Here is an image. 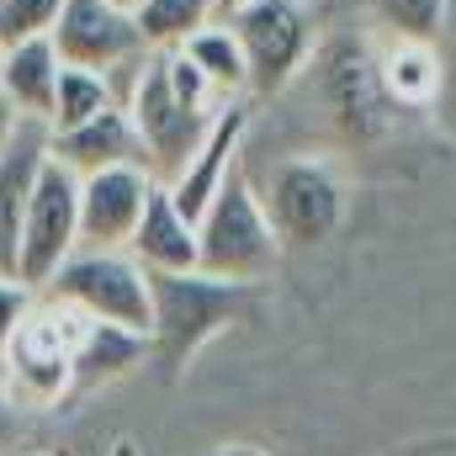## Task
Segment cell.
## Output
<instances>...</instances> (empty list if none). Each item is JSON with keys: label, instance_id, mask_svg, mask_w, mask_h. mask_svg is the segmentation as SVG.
I'll return each instance as SVG.
<instances>
[{"label": "cell", "instance_id": "cell-1", "mask_svg": "<svg viewBox=\"0 0 456 456\" xmlns=\"http://www.w3.org/2000/svg\"><path fill=\"white\" fill-rule=\"evenodd\" d=\"M324 0H249L239 5L233 16H224L244 48V64H249V96L255 102H271V96H287L319 37H324Z\"/></svg>", "mask_w": 456, "mask_h": 456}, {"label": "cell", "instance_id": "cell-2", "mask_svg": "<svg viewBox=\"0 0 456 456\" xmlns=\"http://www.w3.org/2000/svg\"><path fill=\"white\" fill-rule=\"evenodd\" d=\"M303 80L314 86L319 107L330 117V127L345 143H371L387 127V91L377 75V43L371 37H350V32H324Z\"/></svg>", "mask_w": 456, "mask_h": 456}, {"label": "cell", "instance_id": "cell-3", "mask_svg": "<svg viewBox=\"0 0 456 456\" xmlns=\"http://www.w3.org/2000/svg\"><path fill=\"white\" fill-rule=\"evenodd\" d=\"M197 244H202V265H197V271H208V276H218V281H244V287H255V281H265V276L276 271L281 239H276L271 213H265V202H260V186H255L244 170L228 175L224 191L213 197V208L197 218Z\"/></svg>", "mask_w": 456, "mask_h": 456}, {"label": "cell", "instance_id": "cell-4", "mask_svg": "<svg viewBox=\"0 0 456 456\" xmlns=\"http://www.w3.org/2000/svg\"><path fill=\"white\" fill-rule=\"evenodd\" d=\"M43 297L69 303V308H80L96 324H117V330H133V335H154V287H149V271L127 249L80 244L53 271V281L43 287Z\"/></svg>", "mask_w": 456, "mask_h": 456}, {"label": "cell", "instance_id": "cell-5", "mask_svg": "<svg viewBox=\"0 0 456 456\" xmlns=\"http://www.w3.org/2000/svg\"><path fill=\"white\" fill-rule=\"evenodd\" d=\"M154 287V361L165 371H181L202 345L244 308V281H218L208 271H165L149 276Z\"/></svg>", "mask_w": 456, "mask_h": 456}, {"label": "cell", "instance_id": "cell-6", "mask_svg": "<svg viewBox=\"0 0 456 456\" xmlns=\"http://www.w3.org/2000/svg\"><path fill=\"white\" fill-rule=\"evenodd\" d=\"M75 249H80V175L48 154L37 170V186L27 197L21 244H16V281L43 292Z\"/></svg>", "mask_w": 456, "mask_h": 456}, {"label": "cell", "instance_id": "cell-7", "mask_svg": "<svg viewBox=\"0 0 456 456\" xmlns=\"http://www.w3.org/2000/svg\"><path fill=\"white\" fill-rule=\"evenodd\" d=\"M271 228L281 239V249H314L324 244L345 218V186L335 175L330 159H314V154H297V159H281L260 191Z\"/></svg>", "mask_w": 456, "mask_h": 456}, {"label": "cell", "instance_id": "cell-8", "mask_svg": "<svg viewBox=\"0 0 456 456\" xmlns=\"http://www.w3.org/2000/svg\"><path fill=\"white\" fill-rule=\"evenodd\" d=\"M127 117H133V127H138V138H143V159H149L154 181H175L181 165L191 159V149L202 143L208 122H213V112H197V107H186V102L170 91L159 53L149 59V69H143V80H138V96L127 102Z\"/></svg>", "mask_w": 456, "mask_h": 456}, {"label": "cell", "instance_id": "cell-9", "mask_svg": "<svg viewBox=\"0 0 456 456\" xmlns=\"http://www.w3.org/2000/svg\"><path fill=\"white\" fill-rule=\"evenodd\" d=\"M48 37H53L64 64L96 69V75H107L112 64L149 48L133 5H122V0H64V11H59Z\"/></svg>", "mask_w": 456, "mask_h": 456}, {"label": "cell", "instance_id": "cell-10", "mask_svg": "<svg viewBox=\"0 0 456 456\" xmlns=\"http://www.w3.org/2000/svg\"><path fill=\"white\" fill-rule=\"evenodd\" d=\"M244 138H249V102L239 96V102H224V107L213 112L208 133H202V143H197V149H191V159L181 165V175H175V181H165V186H170V197H175V208H181L191 224L213 208V197L224 191V181L239 170Z\"/></svg>", "mask_w": 456, "mask_h": 456}, {"label": "cell", "instance_id": "cell-11", "mask_svg": "<svg viewBox=\"0 0 456 456\" xmlns=\"http://www.w3.org/2000/svg\"><path fill=\"white\" fill-rule=\"evenodd\" d=\"M154 170L149 165H112L96 175H80V244L127 249L133 228L149 208Z\"/></svg>", "mask_w": 456, "mask_h": 456}, {"label": "cell", "instance_id": "cell-12", "mask_svg": "<svg viewBox=\"0 0 456 456\" xmlns=\"http://www.w3.org/2000/svg\"><path fill=\"white\" fill-rule=\"evenodd\" d=\"M48 159V122L21 117L11 143L0 149V276H16V244H21V218L27 197L37 186V170Z\"/></svg>", "mask_w": 456, "mask_h": 456}, {"label": "cell", "instance_id": "cell-13", "mask_svg": "<svg viewBox=\"0 0 456 456\" xmlns=\"http://www.w3.org/2000/svg\"><path fill=\"white\" fill-rule=\"evenodd\" d=\"M48 154L59 165H69L75 175H96V170H112V165H149L143 138H138L127 107H107V112H96L80 127L48 133Z\"/></svg>", "mask_w": 456, "mask_h": 456}, {"label": "cell", "instance_id": "cell-14", "mask_svg": "<svg viewBox=\"0 0 456 456\" xmlns=\"http://www.w3.org/2000/svg\"><path fill=\"white\" fill-rule=\"evenodd\" d=\"M127 255L149 271V276H165V271H197L202 265V244H197V224L175 208L170 186L154 181L149 191V208L127 239Z\"/></svg>", "mask_w": 456, "mask_h": 456}, {"label": "cell", "instance_id": "cell-15", "mask_svg": "<svg viewBox=\"0 0 456 456\" xmlns=\"http://www.w3.org/2000/svg\"><path fill=\"white\" fill-rule=\"evenodd\" d=\"M377 75L393 107H430L441 102V43H414V37H382L377 43Z\"/></svg>", "mask_w": 456, "mask_h": 456}, {"label": "cell", "instance_id": "cell-16", "mask_svg": "<svg viewBox=\"0 0 456 456\" xmlns=\"http://www.w3.org/2000/svg\"><path fill=\"white\" fill-rule=\"evenodd\" d=\"M59 69H64V59H59L53 37L11 43V48H5V64H0V96H5L21 117L48 122L53 91H59Z\"/></svg>", "mask_w": 456, "mask_h": 456}, {"label": "cell", "instance_id": "cell-17", "mask_svg": "<svg viewBox=\"0 0 456 456\" xmlns=\"http://www.w3.org/2000/svg\"><path fill=\"white\" fill-rule=\"evenodd\" d=\"M143 355H154L149 335L117 330V324H86V335L75 340V387H96V382H117L127 377Z\"/></svg>", "mask_w": 456, "mask_h": 456}, {"label": "cell", "instance_id": "cell-18", "mask_svg": "<svg viewBox=\"0 0 456 456\" xmlns=\"http://www.w3.org/2000/svg\"><path fill=\"white\" fill-rule=\"evenodd\" d=\"M181 53L218 86V96L224 102H239V96H249V64H244V48H239V37H233V27H228L224 16L218 21H208L202 32H191L186 43H181Z\"/></svg>", "mask_w": 456, "mask_h": 456}, {"label": "cell", "instance_id": "cell-19", "mask_svg": "<svg viewBox=\"0 0 456 456\" xmlns=\"http://www.w3.org/2000/svg\"><path fill=\"white\" fill-rule=\"evenodd\" d=\"M456 0H361V16L371 37H414V43H441L452 27Z\"/></svg>", "mask_w": 456, "mask_h": 456}, {"label": "cell", "instance_id": "cell-20", "mask_svg": "<svg viewBox=\"0 0 456 456\" xmlns=\"http://www.w3.org/2000/svg\"><path fill=\"white\" fill-rule=\"evenodd\" d=\"M133 16L143 27V43L154 53H170L191 32H202L208 21H218V0H138Z\"/></svg>", "mask_w": 456, "mask_h": 456}, {"label": "cell", "instance_id": "cell-21", "mask_svg": "<svg viewBox=\"0 0 456 456\" xmlns=\"http://www.w3.org/2000/svg\"><path fill=\"white\" fill-rule=\"evenodd\" d=\"M107 107H117L112 91H107V80H102L96 69L64 64V69H59V91H53V112H48V133L80 127V122H91V117L107 112Z\"/></svg>", "mask_w": 456, "mask_h": 456}, {"label": "cell", "instance_id": "cell-22", "mask_svg": "<svg viewBox=\"0 0 456 456\" xmlns=\"http://www.w3.org/2000/svg\"><path fill=\"white\" fill-rule=\"evenodd\" d=\"M64 0H0V43H27V37H48L59 21Z\"/></svg>", "mask_w": 456, "mask_h": 456}, {"label": "cell", "instance_id": "cell-23", "mask_svg": "<svg viewBox=\"0 0 456 456\" xmlns=\"http://www.w3.org/2000/svg\"><path fill=\"white\" fill-rule=\"evenodd\" d=\"M165 59V80H170V91L186 102V107H197V112H218L224 107V96H218V86L181 53V48H170V53H159Z\"/></svg>", "mask_w": 456, "mask_h": 456}, {"label": "cell", "instance_id": "cell-24", "mask_svg": "<svg viewBox=\"0 0 456 456\" xmlns=\"http://www.w3.org/2000/svg\"><path fill=\"white\" fill-rule=\"evenodd\" d=\"M32 303H37L32 287H21L16 276H0V361H5V350L16 345L21 324H27V314H32Z\"/></svg>", "mask_w": 456, "mask_h": 456}, {"label": "cell", "instance_id": "cell-25", "mask_svg": "<svg viewBox=\"0 0 456 456\" xmlns=\"http://www.w3.org/2000/svg\"><path fill=\"white\" fill-rule=\"evenodd\" d=\"M436 117H441L446 133H456V11L446 37H441V102H436Z\"/></svg>", "mask_w": 456, "mask_h": 456}, {"label": "cell", "instance_id": "cell-26", "mask_svg": "<svg viewBox=\"0 0 456 456\" xmlns=\"http://www.w3.org/2000/svg\"><path fill=\"white\" fill-rule=\"evenodd\" d=\"M16 122H21V112H16V107H11V102L0 96V149L11 143V133H16Z\"/></svg>", "mask_w": 456, "mask_h": 456}, {"label": "cell", "instance_id": "cell-27", "mask_svg": "<svg viewBox=\"0 0 456 456\" xmlns=\"http://www.w3.org/2000/svg\"><path fill=\"white\" fill-rule=\"evenodd\" d=\"M11 425H16V398L0 393V446H5V436H11Z\"/></svg>", "mask_w": 456, "mask_h": 456}, {"label": "cell", "instance_id": "cell-28", "mask_svg": "<svg viewBox=\"0 0 456 456\" xmlns=\"http://www.w3.org/2000/svg\"><path fill=\"white\" fill-rule=\"evenodd\" d=\"M213 456H265V452H255V446H224V452H213Z\"/></svg>", "mask_w": 456, "mask_h": 456}, {"label": "cell", "instance_id": "cell-29", "mask_svg": "<svg viewBox=\"0 0 456 456\" xmlns=\"http://www.w3.org/2000/svg\"><path fill=\"white\" fill-rule=\"evenodd\" d=\"M239 5H249V0H218V16H233Z\"/></svg>", "mask_w": 456, "mask_h": 456}, {"label": "cell", "instance_id": "cell-30", "mask_svg": "<svg viewBox=\"0 0 456 456\" xmlns=\"http://www.w3.org/2000/svg\"><path fill=\"white\" fill-rule=\"evenodd\" d=\"M0 64H5V43H0Z\"/></svg>", "mask_w": 456, "mask_h": 456}, {"label": "cell", "instance_id": "cell-31", "mask_svg": "<svg viewBox=\"0 0 456 456\" xmlns=\"http://www.w3.org/2000/svg\"><path fill=\"white\" fill-rule=\"evenodd\" d=\"M0 456H5V452H0Z\"/></svg>", "mask_w": 456, "mask_h": 456}]
</instances>
